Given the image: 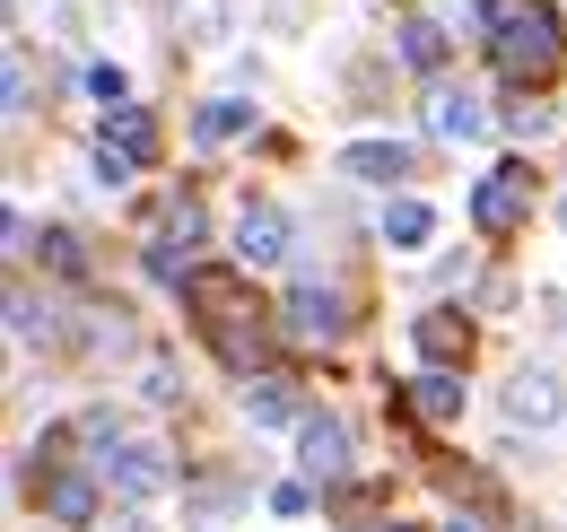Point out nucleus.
I'll return each mask as SVG.
<instances>
[{"label":"nucleus","instance_id":"nucleus-1","mask_svg":"<svg viewBox=\"0 0 567 532\" xmlns=\"http://www.w3.org/2000/svg\"><path fill=\"white\" fill-rule=\"evenodd\" d=\"M184 315H193V332L210 340L236 376H262L271 340H262V306H254V288H245L236 270H202V279H184Z\"/></svg>","mask_w":567,"mask_h":532},{"label":"nucleus","instance_id":"nucleus-2","mask_svg":"<svg viewBox=\"0 0 567 532\" xmlns=\"http://www.w3.org/2000/svg\"><path fill=\"white\" fill-rule=\"evenodd\" d=\"M481 27H489V62L506 70V79H524V88H542L567 53V27H559L550 0H489Z\"/></svg>","mask_w":567,"mask_h":532},{"label":"nucleus","instance_id":"nucleus-3","mask_svg":"<svg viewBox=\"0 0 567 532\" xmlns=\"http://www.w3.org/2000/svg\"><path fill=\"white\" fill-rule=\"evenodd\" d=\"M472 218H481L489 236L524 227V218H533V166H489V175L472 184Z\"/></svg>","mask_w":567,"mask_h":532},{"label":"nucleus","instance_id":"nucleus-4","mask_svg":"<svg viewBox=\"0 0 567 532\" xmlns=\"http://www.w3.org/2000/svg\"><path fill=\"white\" fill-rule=\"evenodd\" d=\"M96 471H105V489H114L123 507H148V498H166V454H157L148 437H123V446H114V454H105Z\"/></svg>","mask_w":567,"mask_h":532},{"label":"nucleus","instance_id":"nucleus-5","mask_svg":"<svg viewBox=\"0 0 567 532\" xmlns=\"http://www.w3.org/2000/svg\"><path fill=\"white\" fill-rule=\"evenodd\" d=\"M288 245H297L288 209H271V201H245V209H236V263L245 270H280Z\"/></svg>","mask_w":567,"mask_h":532},{"label":"nucleus","instance_id":"nucleus-6","mask_svg":"<svg viewBox=\"0 0 567 532\" xmlns=\"http://www.w3.org/2000/svg\"><path fill=\"white\" fill-rule=\"evenodd\" d=\"M148 114H132V105H114L105 114V132H96V184H132L141 175V157H148Z\"/></svg>","mask_w":567,"mask_h":532},{"label":"nucleus","instance_id":"nucleus-7","mask_svg":"<svg viewBox=\"0 0 567 532\" xmlns=\"http://www.w3.org/2000/svg\"><path fill=\"white\" fill-rule=\"evenodd\" d=\"M497 410H506L515 428H559L567 419V385L550 376V367H515L506 393H497Z\"/></svg>","mask_w":567,"mask_h":532},{"label":"nucleus","instance_id":"nucleus-8","mask_svg":"<svg viewBox=\"0 0 567 532\" xmlns=\"http://www.w3.org/2000/svg\"><path fill=\"white\" fill-rule=\"evenodd\" d=\"M481 132H489V105H481L472 88H454V79H427V140H445V149H472Z\"/></svg>","mask_w":567,"mask_h":532},{"label":"nucleus","instance_id":"nucleus-9","mask_svg":"<svg viewBox=\"0 0 567 532\" xmlns=\"http://www.w3.org/2000/svg\"><path fill=\"white\" fill-rule=\"evenodd\" d=\"M350 428L332 419V410H315V419H297V480H350Z\"/></svg>","mask_w":567,"mask_h":532},{"label":"nucleus","instance_id":"nucleus-10","mask_svg":"<svg viewBox=\"0 0 567 532\" xmlns=\"http://www.w3.org/2000/svg\"><path fill=\"white\" fill-rule=\"evenodd\" d=\"M288 332L297 340H341L350 332V297H341L332 279H297V288H288Z\"/></svg>","mask_w":567,"mask_h":532},{"label":"nucleus","instance_id":"nucleus-11","mask_svg":"<svg viewBox=\"0 0 567 532\" xmlns=\"http://www.w3.org/2000/svg\"><path fill=\"white\" fill-rule=\"evenodd\" d=\"M375 236H384L393 254H427V245H436V209L402 193V201H384V218H375Z\"/></svg>","mask_w":567,"mask_h":532},{"label":"nucleus","instance_id":"nucleus-12","mask_svg":"<svg viewBox=\"0 0 567 532\" xmlns=\"http://www.w3.org/2000/svg\"><path fill=\"white\" fill-rule=\"evenodd\" d=\"M341 166H350L358 184H384V193H393V184L411 175V149H402V140H350Z\"/></svg>","mask_w":567,"mask_h":532},{"label":"nucleus","instance_id":"nucleus-13","mask_svg":"<svg viewBox=\"0 0 567 532\" xmlns=\"http://www.w3.org/2000/svg\"><path fill=\"white\" fill-rule=\"evenodd\" d=\"M193 245H202V209H193V201H175V209H166V236L148 245V270H157V279H175V263H184Z\"/></svg>","mask_w":567,"mask_h":532},{"label":"nucleus","instance_id":"nucleus-14","mask_svg":"<svg viewBox=\"0 0 567 532\" xmlns=\"http://www.w3.org/2000/svg\"><path fill=\"white\" fill-rule=\"evenodd\" d=\"M96 498H105V471H62V480L44 489V507H53L62 524H87V515H96Z\"/></svg>","mask_w":567,"mask_h":532},{"label":"nucleus","instance_id":"nucleus-15","mask_svg":"<svg viewBox=\"0 0 567 532\" xmlns=\"http://www.w3.org/2000/svg\"><path fill=\"white\" fill-rule=\"evenodd\" d=\"M236 132H254V96H210V105L193 114V140H202V149H218V140H236Z\"/></svg>","mask_w":567,"mask_h":532},{"label":"nucleus","instance_id":"nucleus-16","mask_svg":"<svg viewBox=\"0 0 567 532\" xmlns=\"http://www.w3.org/2000/svg\"><path fill=\"white\" fill-rule=\"evenodd\" d=\"M245 419H254V428H288V419H297V393H288L280 376H245Z\"/></svg>","mask_w":567,"mask_h":532},{"label":"nucleus","instance_id":"nucleus-17","mask_svg":"<svg viewBox=\"0 0 567 532\" xmlns=\"http://www.w3.org/2000/svg\"><path fill=\"white\" fill-rule=\"evenodd\" d=\"M402 401H411L420 419H463V376H420Z\"/></svg>","mask_w":567,"mask_h":532},{"label":"nucleus","instance_id":"nucleus-18","mask_svg":"<svg viewBox=\"0 0 567 532\" xmlns=\"http://www.w3.org/2000/svg\"><path fill=\"white\" fill-rule=\"evenodd\" d=\"M402 62L420 70V79H436V70H445V35H436L427 18H402Z\"/></svg>","mask_w":567,"mask_h":532},{"label":"nucleus","instance_id":"nucleus-19","mask_svg":"<svg viewBox=\"0 0 567 532\" xmlns=\"http://www.w3.org/2000/svg\"><path fill=\"white\" fill-rule=\"evenodd\" d=\"M411 340H420L427 358H454V349H463V315H454V306H436V315H420V324H411Z\"/></svg>","mask_w":567,"mask_h":532},{"label":"nucleus","instance_id":"nucleus-20","mask_svg":"<svg viewBox=\"0 0 567 532\" xmlns=\"http://www.w3.org/2000/svg\"><path fill=\"white\" fill-rule=\"evenodd\" d=\"M79 88H87V96H96V105L114 114V105L132 96V70H123V62H87V79H79Z\"/></svg>","mask_w":567,"mask_h":532},{"label":"nucleus","instance_id":"nucleus-21","mask_svg":"<svg viewBox=\"0 0 567 532\" xmlns=\"http://www.w3.org/2000/svg\"><path fill=\"white\" fill-rule=\"evenodd\" d=\"M9 332H18V349H35V340H53V315L18 288V297H9Z\"/></svg>","mask_w":567,"mask_h":532},{"label":"nucleus","instance_id":"nucleus-22","mask_svg":"<svg viewBox=\"0 0 567 532\" xmlns=\"http://www.w3.org/2000/svg\"><path fill=\"white\" fill-rule=\"evenodd\" d=\"M306 489H315V480H280V489H271V515H306V507H315Z\"/></svg>","mask_w":567,"mask_h":532},{"label":"nucleus","instance_id":"nucleus-23","mask_svg":"<svg viewBox=\"0 0 567 532\" xmlns=\"http://www.w3.org/2000/svg\"><path fill=\"white\" fill-rule=\"evenodd\" d=\"M27 79H35V70H27V44H9V114L27 105Z\"/></svg>","mask_w":567,"mask_h":532},{"label":"nucleus","instance_id":"nucleus-24","mask_svg":"<svg viewBox=\"0 0 567 532\" xmlns=\"http://www.w3.org/2000/svg\"><path fill=\"white\" fill-rule=\"evenodd\" d=\"M44 263L62 270V279H79V245H71V236H44Z\"/></svg>","mask_w":567,"mask_h":532},{"label":"nucleus","instance_id":"nucleus-25","mask_svg":"<svg viewBox=\"0 0 567 532\" xmlns=\"http://www.w3.org/2000/svg\"><path fill=\"white\" fill-rule=\"evenodd\" d=\"M184 27H193V35H218V0H193V9H184Z\"/></svg>","mask_w":567,"mask_h":532},{"label":"nucleus","instance_id":"nucleus-26","mask_svg":"<svg viewBox=\"0 0 567 532\" xmlns=\"http://www.w3.org/2000/svg\"><path fill=\"white\" fill-rule=\"evenodd\" d=\"M445 532H472V524H445Z\"/></svg>","mask_w":567,"mask_h":532},{"label":"nucleus","instance_id":"nucleus-27","mask_svg":"<svg viewBox=\"0 0 567 532\" xmlns=\"http://www.w3.org/2000/svg\"><path fill=\"white\" fill-rule=\"evenodd\" d=\"M559 227H567V201H559Z\"/></svg>","mask_w":567,"mask_h":532}]
</instances>
